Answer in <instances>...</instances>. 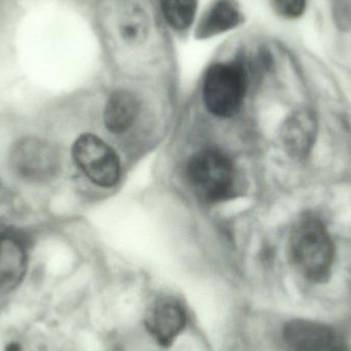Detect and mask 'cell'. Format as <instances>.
<instances>
[{"label":"cell","mask_w":351,"mask_h":351,"mask_svg":"<svg viewBox=\"0 0 351 351\" xmlns=\"http://www.w3.org/2000/svg\"><path fill=\"white\" fill-rule=\"evenodd\" d=\"M139 113V102L127 90L112 93L107 101L104 111V123L113 134L127 132L135 123Z\"/></svg>","instance_id":"obj_11"},{"label":"cell","mask_w":351,"mask_h":351,"mask_svg":"<svg viewBox=\"0 0 351 351\" xmlns=\"http://www.w3.org/2000/svg\"><path fill=\"white\" fill-rule=\"evenodd\" d=\"M187 178L195 195L208 204L230 199L237 192V175L230 158L217 149H204L190 158Z\"/></svg>","instance_id":"obj_2"},{"label":"cell","mask_w":351,"mask_h":351,"mask_svg":"<svg viewBox=\"0 0 351 351\" xmlns=\"http://www.w3.org/2000/svg\"><path fill=\"white\" fill-rule=\"evenodd\" d=\"M74 164L90 182L109 188L121 177V162L114 150L94 134H82L71 148Z\"/></svg>","instance_id":"obj_5"},{"label":"cell","mask_w":351,"mask_h":351,"mask_svg":"<svg viewBox=\"0 0 351 351\" xmlns=\"http://www.w3.org/2000/svg\"><path fill=\"white\" fill-rule=\"evenodd\" d=\"M149 16L141 6H130L119 19V34L129 45H139L145 40L149 34Z\"/></svg>","instance_id":"obj_12"},{"label":"cell","mask_w":351,"mask_h":351,"mask_svg":"<svg viewBox=\"0 0 351 351\" xmlns=\"http://www.w3.org/2000/svg\"><path fill=\"white\" fill-rule=\"evenodd\" d=\"M245 90L247 73L241 64H216L204 77V104L216 117H230L241 108Z\"/></svg>","instance_id":"obj_4"},{"label":"cell","mask_w":351,"mask_h":351,"mask_svg":"<svg viewBox=\"0 0 351 351\" xmlns=\"http://www.w3.org/2000/svg\"><path fill=\"white\" fill-rule=\"evenodd\" d=\"M284 338L292 351H351L338 330L311 319L289 322L284 329Z\"/></svg>","instance_id":"obj_7"},{"label":"cell","mask_w":351,"mask_h":351,"mask_svg":"<svg viewBox=\"0 0 351 351\" xmlns=\"http://www.w3.org/2000/svg\"><path fill=\"white\" fill-rule=\"evenodd\" d=\"M198 0H164L165 18L175 30L189 28L197 12Z\"/></svg>","instance_id":"obj_13"},{"label":"cell","mask_w":351,"mask_h":351,"mask_svg":"<svg viewBox=\"0 0 351 351\" xmlns=\"http://www.w3.org/2000/svg\"><path fill=\"white\" fill-rule=\"evenodd\" d=\"M243 12L235 0H216L202 16L196 35L206 39L232 30L243 22Z\"/></svg>","instance_id":"obj_10"},{"label":"cell","mask_w":351,"mask_h":351,"mask_svg":"<svg viewBox=\"0 0 351 351\" xmlns=\"http://www.w3.org/2000/svg\"><path fill=\"white\" fill-rule=\"evenodd\" d=\"M274 10L280 16L295 19L304 12L306 0H272Z\"/></svg>","instance_id":"obj_14"},{"label":"cell","mask_w":351,"mask_h":351,"mask_svg":"<svg viewBox=\"0 0 351 351\" xmlns=\"http://www.w3.org/2000/svg\"><path fill=\"white\" fill-rule=\"evenodd\" d=\"M185 325V311L174 298H164L158 301L148 317L150 333L164 346L172 343L183 331Z\"/></svg>","instance_id":"obj_9"},{"label":"cell","mask_w":351,"mask_h":351,"mask_svg":"<svg viewBox=\"0 0 351 351\" xmlns=\"http://www.w3.org/2000/svg\"><path fill=\"white\" fill-rule=\"evenodd\" d=\"M8 165L16 179L37 186L55 181L62 167L55 144L35 135L24 136L12 143L8 150Z\"/></svg>","instance_id":"obj_3"},{"label":"cell","mask_w":351,"mask_h":351,"mask_svg":"<svg viewBox=\"0 0 351 351\" xmlns=\"http://www.w3.org/2000/svg\"><path fill=\"white\" fill-rule=\"evenodd\" d=\"M30 263V241L12 227L0 228V295L16 290L26 278Z\"/></svg>","instance_id":"obj_6"},{"label":"cell","mask_w":351,"mask_h":351,"mask_svg":"<svg viewBox=\"0 0 351 351\" xmlns=\"http://www.w3.org/2000/svg\"><path fill=\"white\" fill-rule=\"evenodd\" d=\"M319 134V119L317 112L311 107L301 106L285 119L280 139L285 152L291 158L305 162L317 146Z\"/></svg>","instance_id":"obj_8"},{"label":"cell","mask_w":351,"mask_h":351,"mask_svg":"<svg viewBox=\"0 0 351 351\" xmlns=\"http://www.w3.org/2000/svg\"><path fill=\"white\" fill-rule=\"evenodd\" d=\"M289 257L297 274L311 284H324L333 272L336 245L326 221L315 212H305L293 225Z\"/></svg>","instance_id":"obj_1"}]
</instances>
